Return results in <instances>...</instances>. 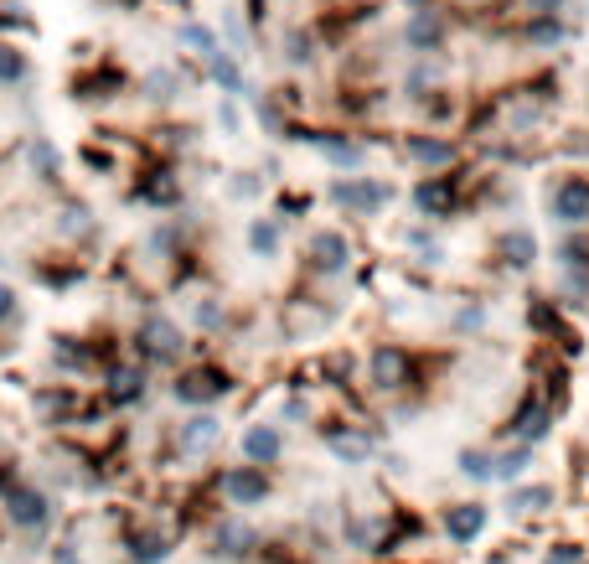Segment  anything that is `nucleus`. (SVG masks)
<instances>
[{
  "instance_id": "1",
  "label": "nucleus",
  "mask_w": 589,
  "mask_h": 564,
  "mask_svg": "<svg viewBox=\"0 0 589 564\" xmlns=\"http://www.w3.org/2000/svg\"><path fill=\"white\" fill-rule=\"evenodd\" d=\"M6 523L11 528H26V533H47V523H52V497L47 492H37V487H6Z\"/></svg>"
},
{
  "instance_id": "2",
  "label": "nucleus",
  "mask_w": 589,
  "mask_h": 564,
  "mask_svg": "<svg viewBox=\"0 0 589 564\" xmlns=\"http://www.w3.org/2000/svg\"><path fill=\"white\" fill-rule=\"evenodd\" d=\"M233 389V383H228V373L223 368H192V373H181L176 383H171V394L181 399V404H212V399H223Z\"/></svg>"
},
{
  "instance_id": "3",
  "label": "nucleus",
  "mask_w": 589,
  "mask_h": 564,
  "mask_svg": "<svg viewBox=\"0 0 589 564\" xmlns=\"http://www.w3.org/2000/svg\"><path fill=\"white\" fill-rule=\"evenodd\" d=\"M512 440L517 445H527V451H533V445L553 430V409H548V399H538V394H527L522 404H517V414H512Z\"/></svg>"
},
{
  "instance_id": "4",
  "label": "nucleus",
  "mask_w": 589,
  "mask_h": 564,
  "mask_svg": "<svg viewBox=\"0 0 589 564\" xmlns=\"http://www.w3.org/2000/svg\"><path fill=\"white\" fill-rule=\"evenodd\" d=\"M223 497L233 502V508H254V502H264L269 497V471H259V466H233V471H223Z\"/></svg>"
},
{
  "instance_id": "5",
  "label": "nucleus",
  "mask_w": 589,
  "mask_h": 564,
  "mask_svg": "<svg viewBox=\"0 0 589 564\" xmlns=\"http://www.w3.org/2000/svg\"><path fill=\"white\" fill-rule=\"evenodd\" d=\"M372 383H378L383 394L409 389V383H414V358L403 347H378V352H372Z\"/></svg>"
},
{
  "instance_id": "6",
  "label": "nucleus",
  "mask_w": 589,
  "mask_h": 564,
  "mask_svg": "<svg viewBox=\"0 0 589 564\" xmlns=\"http://www.w3.org/2000/svg\"><path fill=\"white\" fill-rule=\"evenodd\" d=\"M553 218L558 223H589V176H564V182L553 187Z\"/></svg>"
},
{
  "instance_id": "7",
  "label": "nucleus",
  "mask_w": 589,
  "mask_h": 564,
  "mask_svg": "<svg viewBox=\"0 0 589 564\" xmlns=\"http://www.w3.org/2000/svg\"><path fill=\"white\" fill-rule=\"evenodd\" d=\"M331 197L341 207H352V213H378V207L388 202V187L383 182H372V176H347V182H336Z\"/></svg>"
},
{
  "instance_id": "8",
  "label": "nucleus",
  "mask_w": 589,
  "mask_h": 564,
  "mask_svg": "<svg viewBox=\"0 0 589 564\" xmlns=\"http://www.w3.org/2000/svg\"><path fill=\"white\" fill-rule=\"evenodd\" d=\"M414 207L424 218H450L455 207H460V187L450 182V176H429V182L414 187Z\"/></svg>"
},
{
  "instance_id": "9",
  "label": "nucleus",
  "mask_w": 589,
  "mask_h": 564,
  "mask_svg": "<svg viewBox=\"0 0 589 564\" xmlns=\"http://www.w3.org/2000/svg\"><path fill=\"white\" fill-rule=\"evenodd\" d=\"M259 549V533L248 528L243 518H223L212 528V554H223V559H248Z\"/></svg>"
},
{
  "instance_id": "10",
  "label": "nucleus",
  "mask_w": 589,
  "mask_h": 564,
  "mask_svg": "<svg viewBox=\"0 0 589 564\" xmlns=\"http://www.w3.org/2000/svg\"><path fill=\"white\" fill-rule=\"evenodd\" d=\"M140 352L150 363H171L176 352H181V332L166 321V316H150L145 326H140Z\"/></svg>"
},
{
  "instance_id": "11",
  "label": "nucleus",
  "mask_w": 589,
  "mask_h": 564,
  "mask_svg": "<svg viewBox=\"0 0 589 564\" xmlns=\"http://www.w3.org/2000/svg\"><path fill=\"white\" fill-rule=\"evenodd\" d=\"M279 451H285V440H279V430L274 425H248L243 430V461L248 466H274L279 461Z\"/></svg>"
},
{
  "instance_id": "12",
  "label": "nucleus",
  "mask_w": 589,
  "mask_h": 564,
  "mask_svg": "<svg viewBox=\"0 0 589 564\" xmlns=\"http://www.w3.org/2000/svg\"><path fill=\"white\" fill-rule=\"evenodd\" d=\"M486 528V508L481 502H455V508H445V533L455 544H476Z\"/></svg>"
},
{
  "instance_id": "13",
  "label": "nucleus",
  "mask_w": 589,
  "mask_h": 564,
  "mask_svg": "<svg viewBox=\"0 0 589 564\" xmlns=\"http://www.w3.org/2000/svg\"><path fill=\"white\" fill-rule=\"evenodd\" d=\"M310 264H316L321 275L347 270V264H352V244L341 239V233H316V239H310Z\"/></svg>"
},
{
  "instance_id": "14",
  "label": "nucleus",
  "mask_w": 589,
  "mask_h": 564,
  "mask_svg": "<svg viewBox=\"0 0 589 564\" xmlns=\"http://www.w3.org/2000/svg\"><path fill=\"white\" fill-rule=\"evenodd\" d=\"M140 399H145V368H135V363L109 368V404L130 409V404H140Z\"/></svg>"
},
{
  "instance_id": "15",
  "label": "nucleus",
  "mask_w": 589,
  "mask_h": 564,
  "mask_svg": "<svg viewBox=\"0 0 589 564\" xmlns=\"http://www.w3.org/2000/svg\"><path fill=\"white\" fill-rule=\"evenodd\" d=\"M124 554H130L135 564H161L171 554V539H166V533H155V528H130V533H124Z\"/></svg>"
},
{
  "instance_id": "16",
  "label": "nucleus",
  "mask_w": 589,
  "mask_h": 564,
  "mask_svg": "<svg viewBox=\"0 0 589 564\" xmlns=\"http://www.w3.org/2000/svg\"><path fill=\"white\" fill-rule=\"evenodd\" d=\"M212 440H217V420H212V414H192V420L181 425V435H176L181 456H197V451H207Z\"/></svg>"
},
{
  "instance_id": "17",
  "label": "nucleus",
  "mask_w": 589,
  "mask_h": 564,
  "mask_svg": "<svg viewBox=\"0 0 589 564\" xmlns=\"http://www.w3.org/2000/svg\"><path fill=\"white\" fill-rule=\"evenodd\" d=\"M409 42H414V47H440V42H445V21L434 16L429 6H419L414 21H409Z\"/></svg>"
},
{
  "instance_id": "18",
  "label": "nucleus",
  "mask_w": 589,
  "mask_h": 564,
  "mask_svg": "<svg viewBox=\"0 0 589 564\" xmlns=\"http://www.w3.org/2000/svg\"><path fill=\"white\" fill-rule=\"evenodd\" d=\"M543 508H553V487H517L507 497V513H517V518H533Z\"/></svg>"
},
{
  "instance_id": "19",
  "label": "nucleus",
  "mask_w": 589,
  "mask_h": 564,
  "mask_svg": "<svg viewBox=\"0 0 589 564\" xmlns=\"http://www.w3.org/2000/svg\"><path fill=\"white\" fill-rule=\"evenodd\" d=\"M409 156L424 161V166H450V161H455V145L429 140V135H409Z\"/></svg>"
},
{
  "instance_id": "20",
  "label": "nucleus",
  "mask_w": 589,
  "mask_h": 564,
  "mask_svg": "<svg viewBox=\"0 0 589 564\" xmlns=\"http://www.w3.org/2000/svg\"><path fill=\"white\" fill-rule=\"evenodd\" d=\"M326 440H331V451H336L341 461H367V456H372V440L357 435V430H347V435H341V430H326Z\"/></svg>"
},
{
  "instance_id": "21",
  "label": "nucleus",
  "mask_w": 589,
  "mask_h": 564,
  "mask_svg": "<svg viewBox=\"0 0 589 564\" xmlns=\"http://www.w3.org/2000/svg\"><path fill=\"white\" fill-rule=\"evenodd\" d=\"M527 461H533V451H527V445H517V451H502V456H491V477H496V482H517L522 471H527Z\"/></svg>"
},
{
  "instance_id": "22",
  "label": "nucleus",
  "mask_w": 589,
  "mask_h": 564,
  "mask_svg": "<svg viewBox=\"0 0 589 564\" xmlns=\"http://www.w3.org/2000/svg\"><path fill=\"white\" fill-rule=\"evenodd\" d=\"M310 140H316L336 166H357L362 161V145H352V140H336V135H310Z\"/></svg>"
},
{
  "instance_id": "23",
  "label": "nucleus",
  "mask_w": 589,
  "mask_h": 564,
  "mask_svg": "<svg viewBox=\"0 0 589 564\" xmlns=\"http://www.w3.org/2000/svg\"><path fill=\"white\" fill-rule=\"evenodd\" d=\"M31 171H42V182H57L62 161H57V145L52 140H31Z\"/></svg>"
},
{
  "instance_id": "24",
  "label": "nucleus",
  "mask_w": 589,
  "mask_h": 564,
  "mask_svg": "<svg viewBox=\"0 0 589 564\" xmlns=\"http://www.w3.org/2000/svg\"><path fill=\"white\" fill-rule=\"evenodd\" d=\"M502 254L517 264V270H527V264H533V254H538V244H533V233H507V239H502Z\"/></svg>"
},
{
  "instance_id": "25",
  "label": "nucleus",
  "mask_w": 589,
  "mask_h": 564,
  "mask_svg": "<svg viewBox=\"0 0 589 564\" xmlns=\"http://www.w3.org/2000/svg\"><path fill=\"white\" fill-rule=\"evenodd\" d=\"M31 63H26V52H16L11 42H0V83H26Z\"/></svg>"
},
{
  "instance_id": "26",
  "label": "nucleus",
  "mask_w": 589,
  "mask_h": 564,
  "mask_svg": "<svg viewBox=\"0 0 589 564\" xmlns=\"http://www.w3.org/2000/svg\"><path fill=\"white\" fill-rule=\"evenodd\" d=\"M207 68H212V78L228 88V94H243V73H238V63L228 52H217V57H207Z\"/></svg>"
},
{
  "instance_id": "27",
  "label": "nucleus",
  "mask_w": 589,
  "mask_h": 564,
  "mask_svg": "<svg viewBox=\"0 0 589 564\" xmlns=\"http://www.w3.org/2000/svg\"><path fill=\"white\" fill-rule=\"evenodd\" d=\"M181 42L192 47V52H202V57H217V52H223V47H217V37L207 32V26H197V21L181 26Z\"/></svg>"
},
{
  "instance_id": "28",
  "label": "nucleus",
  "mask_w": 589,
  "mask_h": 564,
  "mask_svg": "<svg viewBox=\"0 0 589 564\" xmlns=\"http://www.w3.org/2000/svg\"><path fill=\"white\" fill-rule=\"evenodd\" d=\"M460 471H465L471 482H486V477H491V456H486V451H460Z\"/></svg>"
},
{
  "instance_id": "29",
  "label": "nucleus",
  "mask_w": 589,
  "mask_h": 564,
  "mask_svg": "<svg viewBox=\"0 0 589 564\" xmlns=\"http://www.w3.org/2000/svg\"><path fill=\"white\" fill-rule=\"evenodd\" d=\"M248 244H254L259 254H274L279 249V228L274 223H254V228H248Z\"/></svg>"
},
{
  "instance_id": "30",
  "label": "nucleus",
  "mask_w": 589,
  "mask_h": 564,
  "mask_svg": "<svg viewBox=\"0 0 589 564\" xmlns=\"http://www.w3.org/2000/svg\"><path fill=\"white\" fill-rule=\"evenodd\" d=\"M558 254H564V264H574V270H589V239H569Z\"/></svg>"
},
{
  "instance_id": "31",
  "label": "nucleus",
  "mask_w": 589,
  "mask_h": 564,
  "mask_svg": "<svg viewBox=\"0 0 589 564\" xmlns=\"http://www.w3.org/2000/svg\"><path fill=\"white\" fill-rule=\"evenodd\" d=\"M171 88H176L171 73H150V78H145V94H150V99H171Z\"/></svg>"
},
{
  "instance_id": "32",
  "label": "nucleus",
  "mask_w": 589,
  "mask_h": 564,
  "mask_svg": "<svg viewBox=\"0 0 589 564\" xmlns=\"http://www.w3.org/2000/svg\"><path fill=\"white\" fill-rule=\"evenodd\" d=\"M558 37H564V26H558L553 16H538V26H533V42H543V47H548V42H558Z\"/></svg>"
},
{
  "instance_id": "33",
  "label": "nucleus",
  "mask_w": 589,
  "mask_h": 564,
  "mask_svg": "<svg viewBox=\"0 0 589 564\" xmlns=\"http://www.w3.org/2000/svg\"><path fill=\"white\" fill-rule=\"evenodd\" d=\"M543 564H579V549L574 544H558V549L543 554Z\"/></svg>"
},
{
  "instance_id": "34",
  "label": "nucleus",
  "mask_w": 589,
  "mask_h": 564,
  "mask_svg": "<svg viewBox=\"0 0 589 564\" xmlns=\"http://www.w3.org/2000/svg\"><path fill=\"white\" fill-rule=\"evenodd\" d=\"M6 316H16V290L0 280V321H6Z\"/></svg>"
},
{
  "instance_id": "35",
  "label": "nucleus",
  "mask_w": 589,
  "mask_h": 564,
  "mask_svg": "<svg viewBox=\"0 0 589 564\" xmlns=\"http://www.w3.org/2000/svg\"><path fill=\"white\" fill-rule=\"evenodd\" d=\"M290 63H310V42L305 37H290Z\"/></svg>"
},
{
  "instance_id": "36",
  "label": "nucleus",
  "mask_w": 589,
  "mask_h": 564,
  "mask_svg": "<svg viewBox=\"0 0 589 564\" xmlns=\"http://www.w3.org/2000/svg\"><path fill=\"white\" fill-rule=\"evenodd\" d=\"M197 321H202V326H217V321H223V311H217L212 301H202V306H197Z\"/></svg>"
},
{
  "instance_id": "37",
  "label": "nucleus",
  "mask_w": 589,
  "mask_h": 564,
  "mask_svg": "<svg viewBox=\"0 0 589 564\" xmlns=\"http://www.w3.org/2000/svg\"><path fill=\"white\" fill-rule=\"evenodd\" d=\"M558 6H564V0H527V11H533V16H553Z\"/></svg>"
},
{
  "instance_id": "38",
  "label": "nucleus",
  "mask_w": 589,
  "mask_h": 564,
  "mask_svg": "<svg viewBox=\"0 0 589 564\" xmlns=\"http://www.w3.org/2000/svg\"><path fill=\"white\" fill-rule=\"evenodd\" d=\"M52 559H57V564H78V549H73V544H62Z\"/></svg>"
}]
</instances>
